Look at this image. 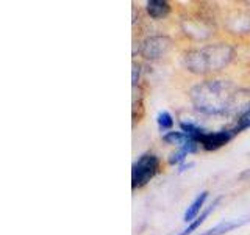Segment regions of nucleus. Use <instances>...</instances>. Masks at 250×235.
<instances>
[{
	"label": "nucleus",
	"instance_id": "1",
	"mask_svg": "<svg viewBox=\"0 0 250 235\" xmlns=\"http://www.w3.org/2000/svg\"><path fill=\"white\" fill-rule=\"evenodd\" d=\"M236 94L230 82L207 80L191 90V102L197 112L217 116L230 112L236 100Z\"/></svg>",
	"mask_w": 250,
	"mask_h": 235
},
{
	"label": "nucleus",
	"instance_id": "2",
	"mask_svg": "<svg viewBox=\"0 0 250 235\" xmlns=\"http://www.w3.org/2000/svg\"><path fill=\"white\" fill-rule=\"evenodd\" d=\"M234 50L229 44H211L185 53L183 65L194 74H208L221 70L233 60Z\"/></svg>",
	"mask_w": 250,
	"mask_h": 235
},
{
	"label": "nucleus",
	"instance_id": "3",
	"mask_svg": "<svg viewBox=\"0 0 250 235\" xmlns=\"http://www.w3.org/2000/svg\"><path fill=\"white\" fill-rule=\"evenodd\" d=\"M160 169V159L155 154H143L133 163L131 168V187L133 190L144 187L150 179L156 176Z\"/></svg>",
	"mask_w": 250,
	"mask_h": 235
},
{
	"label": "nucleus",
	"instance_id": "4",
	"mask_svg": "<svg viewBox=\"0 0 250 235\" xmlns=\"http://www.w3.org/2000/svg\"><path fill=\"white\" fill-rule=\"evenodd\" d=\"M172 47V39L169 36H150L146 38L139 47L141 57L146 60H158L164 57Z\"/></svg>",
	"mask_w": 250,
	"mask_h": 235
},
{
	"label": "nucleus",
	"instance_id": "5",
	"mask_svg": "<svg viewBox=\"0 0 250 235\" xmlns=\"http://www.w3.org/2000/svg\"><path fill=\"white\" fill-rule=\"evenodd\" d=\"M234 130L233 129H224L219 132H208L202 137L200 144L205 151H216V149L225 146L229 141L234 138Z\"/></svg>",
	"mask_w": 250,
	"mask_h": 235
},
{
	"label": "nucleus",
	"instance_id": "6",
	"mask_svg": "<svg viewBox=\"0 0 250 235\" xmlns=\"http://www.w3.org/2000/svg\"><path fill=\"white\" fill-rule=\"evenodd\" d=\"M249 221H250V215H246V216H242L239 219H225V221H221L214 227H211V229L202 232L200 235H225L227 232L239 229L241 226H244Z\"/></svg>",
	"mask_w": 250,
	"mask_h": 235
},
{
	"label": "nucleus",
	"instance_id": "7",
	"mask_svg": "<svg viewBox=\"0 0 250 235\" xmlns=\"http://www.w3.org/2000/svg\"><path fill=\"white\" fill-rule=\"evenodd\" d=\"M207 199H208V191H202V193L197 196V198H195V199L191 202V206L186 209L185 216H183V221H186V223H192L194 219L200 215V210H202L203 204H205Z\"/></svg>",
	"mask_w": 250,
	"mask_h": 235
},
{
	"label": "nucleus",
	"instance_id": "8",
	"mask_svg": "<svg viewBox=\"0 0 250 235\" xmlns=\"http://www.w3.org/2000/svg\"><path fill=\"white\" fill-rule=\"evenodd\" d=\"M147 13L153 19H164L170 13V5L166 0H148L147 2Z\"/></svg>",
	"mask_w": 250,
	"mask_h": 235
},
{
	"label": "nucleus",
	"instance_id": "9",
	"mask_svg": "<svg viewBox=\"0 0 250 235\" xmlns=\"http://www.w3.org/2000/svg\"><path fill=\"white\" fill-rule=\"evenodd\" d=\"M219 202H221V198H217V199H216V201H214L213 204H211V206H209V207H208V209H207L205 212H202V213H200V215H199L197 218H195L192 223H189V226H188L186 229H185V231H183L182 234H178V235H189V234H192L194 231H197L199 227H200V226H202L203 223H205V219H207V218H208V216H209L211 213H213V212H214V209L217 207V204H219Z\"/></svg>",
	"mask_w": 250,
	"mask_h": 235
},
{
	"label": "nucleus",
	"instance_id": "10",
	"mask_svg": "<svg viewBox=\"0 0 250 235\" xmlns=\"http://www.w3.org/2000/svg\"><path fill=\"white\" fill-rule=\"evenodd\" d=\"M180 130L185 132L186 135L189 138H192L194 141H197L199 144H200L202 137L205 135V133H208V130H205L197 124H192V122H180Z\"/></svg>",
	"mask_w": 250,
	"mask_h": 235
},
{
	"label": "nucleus",
	"instance_id": "11",
	"mask_svg": "<svg viewBox=\"0 0 250 235\" xmlns=\"http://www.w3.org/2000/svg\"><path fill=\"white\" fill-rule=\"evenodd\" d=\"M163 140L166 141L167 144H178L180 147H182L188 143V141H189V137H188L186 133L182 130H170L167 133H164Z\"/></svg>",
	"mask_w": 250,
	"mask_h": 235
},
{
	"label": "nucleus",
	"instance_id": "12",
	"mask_svg": "<svg viewBox=\"0 0 250 235\" xmlns=\"http://www.w3.org/2000/svg\"><path fill=\"white\" fill-rule=\"evenodd\" d=\"M156 121H158V127L161 132L167 133V130L170 132V129L174 127V119H172V115L169 112H161L158 115V119Z\"/></svg>",
	"mask_w": 250,
	"mask_h": 235
},
{
	"label": "nucleus",
	"instance_id": "13",
	"mask_svg": "<svg viewBox=\"0 0 250 235\" xmlns=\"http://www.w3.org/2000/svg\"><path fill=\"white\" fill-rule=\"evenodd\" d=\"M186 157H188V152L185 151V149H178L177 152H174L169 157V163L170 164H183Z\"/></svg>",
	"mask_w": 250,
	"mask_h": 235
},
{
	"label": "nucleus",
	"instance_id": "14",
	"mask_svg": "<svg viewBox=\"0 0 250 235\" xmlns=\"http://www.w3.org/2000/svg\"><path fill=\"white\" fill-rule=\"evenodd\" d=\"M138 78H139V65L136 66V63L133 65V85L138 83Z\"/></svg>",
	"mask_w": 250,
	"mask_h": 235
},
{
	"label": "nucleus",
	"instance_id": "15",
	"mask_svg": "<svg viewBox=\"0 0 250 235\" xmlns=\"http://www.w3.org/2000/svg\"><path fill=\"white\" fill-rule=\"evenodd\" d=\"M192 166V163H188V164H180V169H178V172H183V171H186L188 168H191Z\"/></svg>",
	"mask_w": 250,
	"mask_h": 235
},
{
	"label": "nucleus",
	"instance_id": "16",
	"mask_svg": "<svg viewBox=\"0 0 250 235\" xmlns=\"http://www.w3.org/2000/svg\"><path fill=\"white\" fill-rule=\"evenodd\" d=\"M247 112H249V113H250V105H249V108H247Z\"/></svg>",
	"mask_w": 250,
	"mask_h": 235
}]
</instances>
